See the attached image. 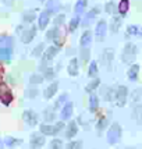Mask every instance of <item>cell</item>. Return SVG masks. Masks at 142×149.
<instances>
[{
	"instance_id": "obj_1",
	"label": "cell",
	"mask_w": 142,
	"mask_h": 149,
	"mask_svg": "<svg viewBox=\"0 0 142 149\" xmlns=\"http://www.w3.org/2000/svg\"><path fill=\"white\" fill-rule=\"evenodd\" d=\"M136 56H138V46L132 42H127L123 47V52H121V61L124 64H132L135 61Z\"/></svg>"
},
{
	"instance_id": "obj_2",
	"label": "cell",
	"mask_w": 142,
	"mask_h": 149,
	"mask_svg": "<svg viewBox=\"0 0 142 149\" xmlns=\"http://www.w3.org/2000/svg\"><path fill=\"white\" fill-rule=\"evenodd\" d=\"M121 134H123V128H121V125L118 123H113L110 125L109 131H107V142L109 145H116L118 143V141L121 139Z\"/></svg>"
},
{
	"instance_id": "obj_3",
	"label": "cell",
	"mask_w": 142,
	"mask_h": 149,
	"mask_svg": "<svg viewBox=\"0 0 142 149\" xmlns=\"http://www.w3.org/2000/svg\"><path fill=\"white\" fill-rule=\"evenodd\" d=\"M127 97H128V88L125 85H118L114 93V100L118 107H124L127 103Z\"/></svg>"
},
{
	"instance_id": "obj_4",
	"label": "cell",
	"mask_w": 142,
	"mask_h": 149,
	"mask_svg": "<svg viewBox=\"0 0 142 149\" xmlns=\"http://www.w3.org/2000/svg\"><path fill=\"white\" fill-rule=\"evenodd\" d=\"M95 35L97 40H104L107 35V21L106 19H99L96 26H95Z\"/></svg>"
},
{
	"instance_id": "obj_5",
	"label": "cell",
	"mask_w": 142,
	"mask_h": 149,
	"mask_svg": "<svg viewBox=\"0 0 142 149\" xmlns=\"http://www.w3.org/2000/svg\"><path fill=\"white\" fill-rule=\"evenodd\" d=\"M125 38H142V25L138 24H129L125 29Z\"/></svg>"
},
{
	"instance_id": "obj_6",
	"label": "cell",
	"mask_w": 142,
	"mask_h": 149,
	"mask_svg": "<svg viewBox=\"0 0 142 149\" xmlns=\"http://www.w3.org/2000/svg\"><path fill=\"white\" fill-rule=\"evenodd\" d=\"M113 60H114V49H111V47H106L103 52H102V57H100V61L103 63L104 67H107L109 68L111 63H113Z\"/></svg>"
},
{
	"instance_id": "obj_7",
	"label": "cell",
	"mask_w": 142,
	"mask_h": 149,
	"mask_svg": "<svg viewBox=\"0 0 142 149\" xmlns=\"http://www.w3.org/2000/svg\"><path fill=\"white\" fill-rule=\"evenodd\" d=\"M131 104L135 107V106H141L142 104V88L141 86H136L135 89H132L131 92Z\"/></svg>"
},
{
	"instance_id": "obj_8",
	"label": "cell",
	"mask_w": 142,
	"mask_h": 149,
	"mask_svg": "<svg viewBox=\"0 0 142 149\" xmlns=\"http://www.w3.org/2000/svg\"><path fill=\"white\" fill-rule=\"evenodd\" d=\"M139 68H141V65L136 64V63H132V64L129 65V68L127 70V78H128L131 82H135V81H138Z\"/></svg>"
},
{
	"instance_id": "obj_9",
	"label": "cell",
	"mask_w": 142,
	"mask_h": 149,
	"mask_svg": "<svg viewBox=\"0 0 142 149\" xmlns=\"http://www.w3.org/2000/svg\"><path fill=\"white\" fill-rule=\"evenodd\" d=\"M29 145H31L32 149H38V148H40V146H43V145H45V136L40 135L39 132H35V134L31 135V142H29Z\"/></svg>"
},
{
	"instance_id": "obj_10",
	"label": "cell",
	"mask_w": 142,
	"mask_h": 149,
	"mask_svg": "<svg viewBox=\"0 0 142 149\" xmlns=\"http://www.w3.org/2000/svg\"><path fill=\"white\" fill-rule=\"evenodd\" d=\"M22 118L28 125H36L38 124V114L32 110H25L22 114Z\"/></svg>"
},
{
	"instance_id": "obj_11",
	"label": "cell",
	"mask_w": 142,
	"mask_h": 149,
	"mask_svg": "<svg viewBox=\"0 0 142 149\" xmlns=\"http://www.w3.org/2000/svg\"><path fill=\"white\" fill-rule=\"evenodd\" d=\"M0 100L6 104V106H7V104H10V103H11V100H13L11 92L7 89L6 85H1V86H0Z\"/></svg>"
},
{
	"instance_id": "obj_12",
	"label": "cell",
	"mask_w": 142,
	"mask_h": 149,
	"mask_svg": "<svg viewBox=\"0 0 142 149\" xmlns=\"http://www.w3.org/2000/svg\"><path fill=\"white\" fill-rule=\"evenodd\" d=\"M121 24H123V17H121V15H114L113 18L110 19V32L117 33L120 31Z\"/></svg>"
},
{
	"instance_id": "obj_13",
	"label": "cell",
	"mask_w": 142,
	"mask_h": 149,
	"mask_svg": "<svg viewBox=\"0 0 142 149\" xmlns=\"http://www.w3.org/2000/svg\"><path fill=\"white\" fill-rule=\"evenodd\" d=\"M99 13H100V8H99V7H93V8H92L90 11H88V14L85 15L84 21H82V25H84V26H88L90 22L93 21V19L96 18V15Z\"/></svg>"
},
{
	"instance_id": "obj_14",
	"label": "cell",
	"mask_w": 142,
	"mask_h": 149,
	"mask_svg": "<svg viewBox=\"0 0 142 149\" xmlns=\"http://www.w3.org/2000/svg\"><path fill=\"white\" fill-rule=\"evenodd\" d=\"M35 35H36V26H31L29 29H26L24 33H21V40L24 42V43H29V42H32V39L35 38Z\"/></svg>"
},
{
	"instance_id": "obj_15",
	"label": "cell",
	"mask_w": 142,
	"mask_h": 149,
	"mask_svg": "<svg viewBox=\"0 0 142 149\" xmlns=\"http://www.w3.org/2000/svg\"><path fill=\"white\" fill-rule=\"evenodd\" d=\"M60 52V46H50L45 50V53L42 54L43 56V61H50L57 53Z\"/></svg>"
},
{
	"instance_id": "obj_16",
	"label": "cell",
	"mask_w": 142,
	"mask_h": 149,
	"mask_svg": "<svg viewBox=\"0 0 142 149\" xmlns=\"http://www.w3.org/2000/svg\"><path fill=\"white\" fill-rule=\"evenodd\" d=\"M79 43H81V47H82V49H88V47H89V45L92 43V32H90L89 29L82 33Z\"/></svg>"
},
{
	"instance_id": "obj_17",
	"label": "cell",
	"mask_w": 142,
	"mask_h": 149,
	"mask_svg": "<svg viewBox=\"0 0 142 149\" xmlns=\"http://www.w3.org/2000/svg\"><path fill=\"white\" fill-rule=\"evenodd\" d=\"M72 109H74V106H72L71 102L65 103L64 106H63V109H61V113H60L61 120H68V118L72 116Z\"/></svg>"
},
{
	"instance_id": "obj_18",
	"label": "cell",
	"mask_w": 142,
	"mask_h": 149,
	"mask_svg": "<svg viewBox=\"0 0 142 149\" xmlns=\"http://www.w3.org/2000/svg\"><path fill=\"white\" fill-rule=\"evenodd\" d=\"M49 19H50V14L47 13L46 10L42 11L40 15H39V18H38V26L40 29H45L46 26H47V24H49Z\"/></svg>"
},
{
	"instance_id": "obj_19",
	"label": "cell",
	"mask_w": 142,
	"mask_h": 149,
	"mask_svg": "<svg viewBox=\"0 0 142 149\" xmlns=\"http://www.w3.org/2000/svg\"><path fill=\"white\" fill-rule=\"evenodd\" d=\"M60 10V0H49L46 4V11L49 14H54Z\"/></svg>"
},
{
	"instance_id": "obj_20",
	"label": "cell",
	"mask_w": 142,
	"mask_h": 149,
	"mask_svg": "<svg viewBox=\"0 0 142 149\" xmlns=\"http://www.w3.org/2000/svg\"><path fill=\"white\" fill-rule=\"evenodd\" d=\"M129 10V0H120V3H118V6H117V11L118 14L124 17V15H127Z\"/></svg>"
},
{
	"instance_id": "obj_21",
	"label": "cell",
	"mask_w": 142,
	"mask_h": 149,
	"mask_svg": "<svg viewBox=\"0 0 142 149\" xmlns=\"http://www.w3.org/2000/svg\"><path fill=\"white\" fill-rule=\"evenodd\" d=\"M78 60L75 57L71 58L70 63H68V67H67V71H68V74H70L71 77H75L78 74Z\"/></svg>"
},
{
	"instance_id": "obj_22",
	"label": "cell",
	"mask_w": 142,
	"mask_h": 149,
	"mask_svg": "<svg viewBox=\"0 0 142 149\" xmlns=\"http://www.w3.org/2000/svg\"><path fill=\"white\" fill-rule=\"evenodd\" d=\"M57 88H58V82H56V81L49 85V86L45 89V93H43L46 99H52V97L54 96V93L57 92Z\"/></svg>"
},
{
	"instance_id": "obj_23",
	"label": "cell",
	"mask_w": 142,
	"mask_h": 149,
	"mask_svg": "<svg viewBox=\"0 0 142 149\" xmlns=\"http://www.w3.org/2000/svg\"><path fill=\"white\" fill-rule=\"evenodd\" d=\"M86 4H88V0H77V3H75V6H74L75 14H77V15H81V14L85 11Z\"/></svg>"
},
{
	"instance_id": "obj_24",
	"label": "cell",
	"mask_w": 142,
	"mask_h": 149,
	"mask_svg": "<svg viewBox=\"0 0 142 149\" xmlns=\"http://www.w3.org/2000/svg\"><path fill=\"white\" fill-rule=\"evenodd\" d=\"M78 132V125H77V121H71L67 127V131H65V136L67 138H72L74 135H77Z\"/></svg>"
},
{
	"instance_id": "obj_25",
	"label": "cell",
	"mask_w": 142,
	"mask_h": 149,
	"mask_svg": "<svg viewBox=\"0 0 142 149\" xmlns=\"http://www.w3.org/2000/svg\"><path fill=\"white\" fill-rule=\"evenodd\" d=\"M0 60L10 61L11 60V49H8V47H0Z\"/></svg>"
},
{
	"instance_id": "obj_26",
	"label": "cell",
	"mask_w": 142,
	"mask_h": 149,
	"mask_svg": "<svg viewBox=\"0 0 142 149\" xmlns=\"http://www.w3.org/2000/svg\"><path fill=\"white\" fill-rule=\"evenodd\" d=\"M97 106H99V99L95 93H92L89 97V110L93 113V111L97 110Z\"/></svg>"
},
{
	"instance_id": "obj_27",
	"label": "cell",
	"mask_w": 142,
	"mask_h": 149,
	"mask_svg": "<svg viewBox=\"0 0 142 149\" xmlns=\"http://www.w3.org/2000/svg\"><path fill=\"white\" fill-rule=\"evenodd\" d=\"M11 45H13V38H11V36H6V35L0 36V46H1V47L11 49Z\"/></svg>"
},
{
	"instance_id": "obj_28",
	"label": "cell",
	"mask_w": 142,
	"mask_h": 149,
	"mask_svg": "<svg viewBox=\"0 0 142 149\" xmlns=\"http://www.w3.org/2000/svg\"><path fill=\"white\" fill-rule=\"evenodd\" d=\"M40 132L43 135H54V127L53 125H47V124H42L40 125Z\"/></svg>"
},
{
	"instance_id": "obj_29",
	"label": "cell",
	"mask_w": 142,
	"mask_h": 149,
	"mask_svg": "<svg viewBox=\"0 0 142 149\" xmlns=\"http://www.w3.org/2000/svg\"><path fill=\"white\" fill-rule=\"evenodd\" d=\"M99 84H100V79H99V78H93L89 84L86 85V88H85V89H86V92H93L97 86H99Z\"/></svg>"
},
{
	"instance_id": "obj_30",
	"label": "cell",
	"mask_w": 142,
	"mask_h": 149,
	"mask_svg": "<svg viewBox=\"0 0 142 149\" xmlns=\"http://www.w3.org/2000/svg\"><path fill=\"white\" fill-rule=\"evenodd\" d=\"M35 17H36V15H35V11H33V10H28V11L24 13L22 19H24V22H28V24H29V22H32L33 19H35Z\"/></svg>"
},
{
	"instance_id": "obj_31",
	"label": "cell",
	"mask_w": 142,
	"mask_h": 149,
	"mask_svg": "<svg viewBox=\"0 0 142 149\" xmlns=\"http://www.w3.org/2000/svg\"><path fill=\"white\" fill-rule=\"evenodd\" d=\"M107 124H109V120H107V117H102V118H99V121L96 124V130L100 132V131H103L106 127H107Z\"/></svg>"
},
{
	"instance_id": "obj_32",
	"label": "cell",
	"mask_w": 142,
	"mask_h": 149,
	"mask_svg": "<svg viewBox=\"0 0 142 149\" xmlns=\"http://www.w3.org/2000/svg\"><path fill=\"white\" fill-rule=\"evenodd\" d=\"M54 109L53 107H47L45 111H43V118L46 121H53L54 120Z\"/></svg>"
},
{
	"instance_id": "obj_33",
	"label": "cell",
	"mask_w": 142,
	"mask_h": 149,
	"mask_svg": "<svg viewBox=\"0 0 142 149\" xmlns=\"http://www.w3.org/2000/svg\"><path fill=\"white\" fill-rule=\"evenodd\" d=\"M57 36H58V29L56 26L52 28V29H49L47 33H46V39L47 40H54V39H57Z\"/></svg>"
},
{
	"instance_id": "obj_34",
	"label": "cell",
	"mask_w": 142,
	"mask_h": 149,
	"mask_svg": "<svg viewBox=\"0 0 142 149\" xmlns=\"http://www.w3.org/2000/svg\"><path fill=\"white\" fill-rule=\"evenodd\" d=\"M114 93H116V89H113V88H106V91H104V100H114Z\"/></svg>"
},
{
	"instance_id": "obj_35",
	"label": "cell",
	"mask_w": 142,
	"mask_h": 149,
	"mask_svg": "<svg viewBox=\"0 0 142 149\" xmlns=\"http://www.w3.org/2000/svg\"><path fill=\"white\" fill-rule=\"evenodd\" d=\"M79 22H81V21H79V17H78V15H77V17H74V18L71 19V21H70V26H68L71 32H74V31L77 29L78 26H79Z\"/></svg>"
},
{
	"instance_id": "obj_36",
	"label": "cell",
	"mask_w": 142,
	"mask_h": 149,
	"mask_svg": "<svg viewBox=\"0 0 142 149\" xmlns=\"http://www.w3.org/2000/svg\"><path fill=\"white\" fill-rule=\"evenodd\" d=\"M96 72H97V63L96 61H90L89 70H88V75H89V77H95Z\"/></svg>"
},
{
	"instance_id": "obj_37",
	"label": "cell",
	"mask_w": 142,
	"mask_h": 149,
	"mask_svg": "<svg viewBox=\"0 0 142 149\" xmlns=\"http://www.w3.org/2000/svg\"><path fill=\"white\" fill-rule=\"evenodd\" d=\"M43 75H39V74H32L31 78H29V82L31 84H40V82H43Z\"/></svg>"
},
{
	"instance_id": "obj_38",
	"label": "cell",
	"mask_w": 142,
	"mask_h": 149,
	"mask_svg": "<svg viewBox=\"0 0 142 149\" xmlns=\"http://www.w3.org/2000/svg\"><path fill=\"white\" fill-rule=\"evenodd\" d=\"M43 49H45V45H43V43H39V45L32 50V56L33 57H39V56H42Z\"/></svg>"
},
{
	"instance_id": "obj_39",
	"label": "cell",
	"mask_w": 142,
	"mask_h": 149,
	"mask_svg": "<svg viewBox=\"0 0 142 149\" xmlns=\"http://www.w3.org/2000/svg\"><path fill=\"white\" fill-rule=\"evenodd\" d=\"M4 143H6L7 146H15V145L19 143V139H15L13 136H6L4 138Z\"/></svg>"
},
{
	"instance_id": "obj_40",
	"label": "cell",
	"mask_w": 142,
	"mask_h": 149,
	"mask_svg": "<svg viewBox=\"0 0 142 149\" xmlns=\"http://www.w3.org/2000/svg\"><path fill=\"white\" fill-rule=\"evenodd\" d=\"M104 10H106V13L107 14L116 13V4H114V1H107L106 6H104Z\"/></svg>"
},
{
	"instance_id": "obj_41",
	"label": "cell",
	"mask_w": 142,
	"mask_h": 149,
	"mask_svg": "<svg viewBox=\"0 0 142 149\" xmlns=\"http://www.w3.org/2000/svg\"><path fill=\"white\" fill-rule=\"evenodd\" d=\"M64 19H65V15H64V14H58L57 17L54 18V26L57 28L58 25H61V24L64 22Z\"/></svg>"
},
{
	"instance_id": "obj_42",
	"label": "cell",
	"mask_w": 142,
	"mask_h": 149,
	"mask_svg": "<svg viewBox=\"0 0 142 149\" xmlns=\"http://www.w3.org/2000/svg\"><path fill=\"white\" fill-rule=\"evenodd\" d=\"M81 146H82V142H81V141H72V142L68 143L67 149H81Z\"/></svg>"
},
{
	"instance_id": "obj_43",
	"label": "cell",
	"mask_w": 142,
	"mask_h": 149,
	"mask_svg": "<svg viewBox=\"0 0 142 149\" xmlns=\"http://www.w3.org/2000/svg\"><path fill=\"white\" fill-rule=\"evenodd\" d=\"M50 145H52L53 149H61V148H63V142H61L60 139H53Z\"/></svg>"
},
{
	"instance_id": "obj_44",
	"label": "cell",
	"mask_w": 142,
	"mask_h": 149,
	"mask_svg": "<svg viewBox=\"0 0 142 149\" xmlns=\"http://www.w3.org/2000/svg\"><path fill=\"white\" fill-rule=\"evenodd\" d=\"M38 95V89L36 88H28V91H26V96L28 97H35Z\"/></svg>"
},
{
	"instance_id": "obj_45",
	"label": "cell",
	"mask_w": 142,
	"mask_h": 149,
	"mask_svg": "<svg viewBox=\"0 0 142 149\" xmlns=\"http://www.w3.org/2000/svg\"><path fill=\"white\" fill-rule=\"evenodd\" d=\"M67 97H68V95H67V93H63L61 96L58 97L57 103H56V107H57V106H60V104H63V103H64L65 100H67ZM56 107H54V109H56Z\"/></svg>"
},
{
	"instance_id": "obj_46",
	"label": "cell",
	"mask_w": 142,
	"mask_h": 149,
	"mask_svg": "<svg viewBox=\"0 0 142 149\" xmlns=\"http://www.w3.org/2000/svg\"><path fill=\"white\" fill-rule=\"evenodd\" d=\"M89 58V49H82V61L86 63Z\"/></svg>"
},
{
	"instance_id": "obj_47",
	"label": "cell",
	"mask_w": 142,
	"mask_h": 149,
	"mask_svg": "<svg viewBox=\"0 0 142 149\" xmlns=\"http://www.w3.org/2000/svg\"><path fill=\"white\" fill-rule=\"evenodd\" d=\"M53 127H54V134H57V132H60V130L64 127V124H63V123H57L56 125H53Z\"/></svg>"
},
{
	"instance_id": "obj_48",
	"label": "cell",
	"mask_w": 142,
	"mask_h": 149,
	"mask_svg": "<svg viewBox=\"0 0 142 149\" xmlns=\"http://www.w3.org/2000/svg\"><path fill=\"white\" fill-rule=\"evenodd\" d=\"M136 123L139 124L142 127V109H141V111H139V114H138V118H136Z\"/></svg>"
},
{
	"instance_id": "obj_49",
	"label": "cell",
	"mask_w": 142,
	"mask_h": 149,
	"mask_svg": "<svg viewBox=\"0 0 142 149\" xmlns=\"http://www.w3.org/2000/svg\"><path fill=\"white\" fill-rule=\"evenodd\" d=\"M125 149H135V148H132V146H127Z\"/></svg>"
},
{
	"instance_id": "obj_50",
	"label": "cell",
	"mask_w": 142,
	"mask_h": 149,
	"mask_svg": "<svg viewBox=\"0 0 142 149\" xmlns=\"http://www.w3.org/2000/svg\"><path fill=\"white\" fill-rule=\"evenodd\" d=\"M39 1H45V0H39Z\"/></svg>"
}]
</instances>
